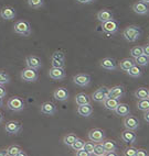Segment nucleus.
I'll list each match as a JSON object with an SVG mask.
<instances>
[{"instance_id": "12", "label": "nucleus", "mask_w": 149, "mask_h": 156, "mask_svg": "<svg viewBox=\"0 0 149 156\" xmlns=\"http://www.w3.org/2000/svg\"><path fill=\"white\" fill-rule=\"evenodd\" d=\"M121 140H123L125 143H127V144H132V143L136 142L137 135H136V133L132 131V130L126 129L125 131L121 132Z\"/></svg>"}, {"instance_id": "7", "label": "nucleus", "mask_w": 149, "mask_h": 156, "mask_svg": "<svg viewBox=\"0 0 149 156\" xmlns=\"http://www.w3.org/2000/svg\"><path fill=\"white\" fill-rule=\"evenodd\" d=\"M123 123H124L125 128L128 129V130H132V131H135V130H137L139 128V120L134 115H130V113L127 114L125 117Z\"/></svg>"}, {"instance_id": "17", "label": "nucleus", "mask_w": 149, "mask_h": 156, "mask_svg": "<svg viewBox=\"0 0 149 156\" xmlns=\"http://www.w3.org/2000/svg\"><path fill=\"white\" fill-rule=\"evenodd\" d=\"M56 111V107L54 103L50 102V101H47V102H43L41 105V112L45 115H53Z\"/></svg>"}, {"instance_id": "9", "label": "nucleus", "mask_w": 149, "mask_h": 156, "mask_svg": "<svg viewBox=\"0 0 149 156\" xmlns=\"http://www.w3.org/2000/svg\"><path fill=\"white\" fill-rule=\"evenodd\" d=\"M73 81L74 84L77 85L80 87H85L91 83V76L88 74H76L73 77Z\"/></svg>"}, {"instance_id": "49", "label": "nucleus", "mask_w": 149, "mask_h": 156, "mask_svg": "<svg viewBox=\"0 0 149 156\" xmlns=\"http://www.w3.org/2000/svg\"><path fill=\"white\" fill-rule=\"evenodd\" d=\"M80 3H90L92 2V1H94V0H77Z\"/></svg>"}, {"instance_id": "6", "label": "nucleus", "mask_w": 149, "mask_h": 156, "mask_svg": "<svg viewBox=\"0 0 149 156\" xmlns=\"http://www.w3.org/2000/svg\"><path fill=\"white\" fill-rule=\"evenodd\" d=\"M108 90L110 88H107L106 86L99 87V89H96L92 95V100L96 101V102H103V101L108 97Z\"/></svg>"}, {"instance_id": "35", "label": "nucleus", "mask_w": 149, "mask_h": 156, "mask_svg": "<svg viewBox=\"0 0 149 156\" xmlns=\"http://www.w3.org/2000/svg\"><path fill=\"white\" fill-rule=\"evenodd\" d=\"M28 5L33 9H39L44 5V0H28Z\"/></svg>"}, {"instance_id": "51", "label": "nucleus", "mask_w": 149, "mask_h": 156, "mask_svg": "<svg viewBox=\"0 0 149 156\" xmlns=\"http://www.w3.org/2000/svg\"><path fill=\"white\" fill-rule=\"evenodd\" d=\"M2 120H3V115H2V113L0 112V123L2 122Z\"/></svg>"}, {"instance_id": "41", "label": "nucleus", "mask_w": 149, "mask_h": 156, "mask_svg": "<svg viewBox=\"0 0 149 156\" xmlns=\"http://www.w3.org/2000/svg\"><path fill=\"white\" fill-rule=\"evenodd\" d=\"M52 67H64V61L60 59H52Z\"/></svg>"}, {"instance_id": "2", "label": "nucleus", "mask_w": 149, "mask_h": 156, "mask_svg": "<svg viewBox=\"0 0 149 156\" xmlns=\"http://www.w3.org/2000/svg\"><path fill=\"white\" fill-rule=\"evenodd\" d=\"M14 32L17 34H20V35L23 36H28L31 33V27H30V23L25 20H19L17 22L14 23L13 25Z\"/></svg>"}, {"instance_id": "39", "label": "nucleus", "mask_w": 149, "mask_h": 156, "mask_svg": "<svg viewBox=\"0 0 149 156\" xmlns=\"http://www.w3.org/2000/svg\"><path fill=\"white\" fill-rule=\"evenodd\" d=\"M51 59H60V61H64L65 59V54L63 53L62 51H55L52 56H51Z\"/></svg>"}, {"instance_id": "20", "label": "nucleus", "mask_w": 149, "mask_h": 156, "mask_svg": "<svg viewBox=\"0 0 149 156\" xmlns=\"http://www.w3.org/2000/svg\"><path fill=\"white\" fill-rule=\"evenodd\" d=\"M114 112L119 117H126L127 114L130 113V108L127 103H118V106L115 108Z\"/></svg>"}, {"instance_id": "13", "label": "nucleus", "mask_w": 149, "mask_h": 156, "mask_svg": "<svg viewBox=\"0 0 149 156\" xmlns=\"http://www.w3.org/2000/svg\"><path fill=\"white\" fill-rule=\"evenodd\" d=\"M25 64L27 66L30 67V68H33V69H39L42 63H41V59L35 55H30V56H27V58H25Z\"/></svg>"}, {"instance_id": "54", "label": "nucleus", "mask_w": 149, "mask_h": 156, "mask_svg": "<svg viewBox=\"0 0 149 156\" xmlns=\"http://www.w3.org/2000/svg\"><path fill=\"white\" fill-rule=\"evenodd\" d=\"M148 98H149V89H148Z\"/></svg>"}, {"instance_id": "45", "label": "nucleus", "mask_w": 149, "mask_h": 156, "mask_svg": "<svg viewBox=\"0 0 149 156\" xmlns=\"http://www.w3.org/2000/svg\"><path fill=\"white\" fill-rule=\"evenodd\" d=\"M143 55H146L149 57V45H145V46H143Z\"/></svg>"}, {"instance_id": "30", "label": "nucleus", "mask_w": 149, "mask_h": 156, "mask_svg": "<svg viewBox=\"0 0 149 156\" xmlns=\"http://www.w3.org/2000/svg\"><path fill=\"white\" fill-rule=\"evenodd\" d=\"M134 95L137 99H146V98H148V89L145 87H140L134 92Z\"/></svg>"}, {"instance_id": "48", "label": "nucleus", "mask_w": 149, "mask_h": 156, "mask_svg": "<svg viewBox=\"0 0 149 156\" xmlns=\"http://www.w3.org/2000/svg\"><path fill=\"white\" fill-rule=\"evenodd\" d=\"M143 119H145V121H146V122L149 123V110H148V111H145V114H143Z\"/></svg>"}, {"instance_id": "18", "label": "nucleus", "mask_w": 149, "mask_h": 156, "mask_svg": "<svg viewBox=\"0 0 149 156\" xmlns=\"http://www.w3.org/2000/svg\"><path fill=\"white\" fill-rule=\"evenodd\" d=\"M0 17L5 20H11L16 17V11L12 7H3L0 10Z\"/></svg>"}, {"instance_id": "29", "label": "nucleus", "mask_w": 149, "mask_h": 156, "mask_svg": "<svg viewBox=\"0 0 149 156\" xmlns=\"http://www.w3.org/2000/svg\"><path fill=\"white\" fill-rule=\"evenodd\" d=\"M105 153H106V150L103 146L102 142L97 143V144L94 145V150H93V155L96 156H105Z\"/></svg>"}, {"instance_id": "10", "label": "nucleus", "mask_w": 149, "mask_h": 156, "mask_svg": "<svg viewBox=\"0 0 149 156\" xmlns=\"http://www.w3.org/2000/svg\"><path fill=\"white\" fill-rule=\"evenodd\" d=\"M125 95V89L123 86H114L110 88L108 90V97L110 98H115V99H121Z\"/></svg>"}, {"instance_id": "3", "label": "nucleus", "mask_w": 149, "mask_h": 156, "mask_svg": "<svg viewBox=\"0 0 149 156\" xmlns=\"http://www.w3.org/2000/svg\"><path fill=\"white\" fill-rule=\"evenodd\" d=\"M7 107H8L9 110L18 112V111L23 110V108H24V102H23V100L20 97L14 96V97H11L8 100V102H7Z\"/></svg>"}, {"instance_id": "27", "label": "nucleus", "mask_w": 149, "mask_h": 156, "mask_svg": "<svg viewBox=\"0 0 149 156\" xmlns=\"http://www.w3.org/2000/svg\"><path fill=\"white\" fill-rule=\"evenodd\" d=\"M132 65H135V62L132 61V59H130V58L121 59V63H119V67H121V69L124 70V72H127V70L129 69Z\"/></svg>"}, {"instance_id": "1", "label": "nucleus", "mask_w": 149, "mask_h": 156, "mask_svg": "<svg viewBox=\"0 0 149 156\" xmlns=\"http://www.w3.org/2000/svg\"><path fill=\"white\" fill-rule=\"evenodd\" d=\"M141 35V31L137 25H129L124 29L123 31V36L128 42H136Z\"/></svg>"}, {"instance_id": "34", "label": "nucleus", "mask_w": 149, "mask_h": 156, "mask_svg": "<svg viewBox=\"0 0 149 156\" xmlns=\"http://www.w3.org/2000/svg\"><path fill=\"white\" fill-rule=\"evenodd\" d=\"M143 46H134V48H130V55L134 57V58H136V57H138V56L143 55Z\"/></svg>"}, {"instance_id": "14", "label": "nucleus", "mask_w": 149, "mask_h": 156, "mask_svg": "<svg viewBox=\"0 0 149 156\" xmlns=\"http://www.w3.org/2000/svg\"><path fill=\"white\" fill-rule=\"evenodd\" d=\"M53 97L58 101H66L69 99V91L64 87H60L53 91Z\"/></svg>"}, {"instance_id": "38", "label": "nucleus", "mask_w": 149, "mask_h": 156, "mask_svg": "<svg viewBox=\"0 0 149 156\" xmlns=\"http://www.w3.org/2000/svg\"><path fill=\"white\" fill-rule=\"evenodd\" d=\"M137 150L138 148L134 147V146H130V147H127L124 150L123 154L126 156H136L137 155Z\"/></svg>"}, {"instance_id": "28", "label": "nucleus", "mask_w": 149, "mask_h": 156, "mask_svg": "<svg viewBox=\"0 0 149 156\" xmlns=\"http://www.w3.org/2000/svg\"><path fill=\"white\" fill-rule=\"evenodd\" d=\"M137 108L138 110L140 111H148L149 110V98H146V99H138L137 102Z\"/></svg>"}, {"instance_id": "21", "label": "nucleus", "mask_w": 149, "mask_h": 156, "mask_svg": "<svg viewBox=\"0 0 149 156\" xmlns=\"http://www.w3.org/2000/svg\"><path fill=\"white\" fill-rule=\"evenodd\" d=\"M77 112L82 117H90L91 114L93 113V107L91 106V103L87 105H81L77 108Z\"/></svg>"}, {"instance_id": "43", "label": "nucleus", "mask_w": 149, "mask_h": 156, "mask_svg": "<svg viewBox=\"0 0 149 156\" xmlns=\"http://www.w3.org/2000/svg\"><path fill=\"white\" fill-rule=\"evenodd\" d=\"M76 155L77 156H90V154L87 153L84 148H81V150L76 151Z\"/></svg>"}, {"instance_id": "5", "label": "nucleus", "mask_w": 149, "mask_h": 156, "mask_svg": "<svg viewBox=\"0 0 149 156\" xmlns=\"http://www.w3.org/2000/svg\"><path fill=\"white\" fill-rule=\"evenodd\" d=\"M38 77H39V75H38L37 69H33L30 67H27L21 72V78L24 81H28V83H33V81L37 80Z\"/></svg>"}, {"instance_id": "52", "label": "nucleus", "mask_w": 149, "mask_h": 156, "mask_svg": "<svg viewBox=\"0 0 149 156\" xmlns=\"http://www.w3.org/2000/svg\"><path fill=\"white\" fill-rule=\"evenodd\" d=\"M2 105H3V100H2V98L0 97V107H2Z\"/></svg>"}, {"instance_id": "16", "label": "nucleus", "mask_w": 149, "mask_h": 156, "mask_svg": "<svg viewBox=\"0 0 149 156\" xmlns=\"http://www.w3.org/2000/svg\"><path fill=\"white\" fill-rule=\"evenodd\" d=\"M132 10L134 12L137 14H140V16H143V14H147L149 11V8L147 6L146 2H143V1H137L132 5Z\"/></svg>"}, {"instance_id": "26", "label": "nucleus", "mask_w": 149, "mask_h": 156, "mask_svg": "<svg viewBox=\"0 0 149 156\" xmlns=\"http://www.w3.org/2000/svg\"><path fill=\"white\" fill-rule=\"evenodd\" d=\"M127 74L129 76H132V77H140L141 76V69H140V66H138V65H132V67H130L129 69L127 70Z\"/></svg>"}, {"instance_id": "19", "label": "nucleus", "mask_w": 149, "mask_h": 156, "mask_svg": "<svg viewBox=\"0 0 149 156\" xmlns=\"http://www.w3.org/2000/svg\"><path fill=\"white\" fill-rule=\"evenodd\" d=\"M101 66L106 70H115L116 68H117V65H116L115 59L110 58V57H106V58L102 59Z\"/></svg>"}, {"instance_id": "36", "label": "nucleus", "mask_w": 149, "mask_h": 156, "mask_svg": "<svg viewBox=\"0 0 149 156\" xmlns=\"http://www.w3.org/2000/svg\"><path fill=\"white\" fill-rule=\"evenodd\" d=\"M84 141L82 139H77L75 140V142L73 143V144L71 145V148L72 150H74V151H79V150H81V148H83V146H84Z\"/></svg>"}, {"instance_id": "53", "label": "nucleus", "mask_w": 149, "mask_h": 156, "mask_svg": "<svg viewBox=\"0 0 149 156\" xmlns=\"http://www.w3.org/2000/svg\"><path fill=\"white\" fill-rule=\"evenodd\" d=\"M143 2H146V3H149V0H141Z\"/></svg>"}, {"instance_id": "42", "label": "nucleus", "mask_w": 149, "mask_h": 156, "mask_svg": "<svg viewBox=\"0 0 149 156\" xmlns=\"http://www.w3.org/2000/svg\"><path fill=\"white\" fill-rule=\"evenodd\" d=\"M136 156H148V152L145 148H138L137 150V155Z\"/></svg>"}, {"instance_id": "23", "label": "nucleus", "mask_w": 149, "mask_h": 156, "mask_svg": "<svg viewBox=\"0 0 149 156\" xmlns=\"http://www.w3.org/2000/svg\"><path fill=\"white\" fill-rule=\"evenodd\" d=\"M75 101H76V103H77L79 106H81V105H87V103H91V101H92V98L87 95V94L80 92V94H77V95H76Z\"/></svg>"}, {"instance_id": "25", "label": "nucleus", "mask_w": 149, "mask_h": 156, "mask_svg": "<svg viewBox=\"0 0 149 156\" xmlns=\"http://www.w3.org/2000/svg\"><path fill=\"white\" fill-rule=\"evenodd\" d=\"M102 144H103V146L105 147L106 152L117 150V144H116V142L113 141V140H103V141H102Z\"/></svg>"}, {"instance_id": "50", "label": "nucleus", "mask_w": 149, "mask_h": 156, "mask_svg": "<svg viewBox=\"0 0 149 156\" xmlns=\"http://www.w3.org/2000/svg\"><path fill=\"white\" fill-rule=\"evenodd\" d=\"M25 156V155H27V153H25V152H23V151L22 150H21V152H20V153H19V155H18V156Z\"/></svg>"}, {"instance_id": "55", "label": "nucleus", "mask_w": 149, "mask_h": 156, "mask_svg": "<svg viewBox=\"0 0 149 156\" xmlns=\"http://www.w3.org/2000/svg\"><path fill=\"white\" fill-rule=\"evenodd\" d=\"M148 41H149V36H148Z\"/></svg>"}, {"instance_id": "15", "label": "nucleus", "mask_w": 149, "mask_h": 156, "mask_svg": "<svg viewBox=\"0 0 149 156\" xmlns=\"http://www.w3.org/2000/svg\"><path fill=\"white\" fill-rule=\"evenodd\" d=\"M5 130L9 134H17L21 130V124L18 121H8L5 126Z\"/></svg>"}, {"instance_id": "33", "label": "nucleus", "mask_w": 149, "mask_h": 156, "mask_svg": "<svg viewBox=\"0 0 149 156\" xmlns=\"http://www.w3.org/2000/svg\"><path fill=\"white\" fill-rule=\"evenodd\" d=\"M7 151H8V155L18 156L20 152H21V147L18 146V145H10V146L7 148Z\"/></svg>"}, {"instance_id": "24", "label": "nucleus", "mask_w": 149, "mask_h": 156, "mask_svg": "<svg viewBox=\"0 0 149 156\" xmlns=\"http://www.w3.org/2000/svg\"><path fill=\"white\" fill-rule=\"evenodd\" d=\"M103 103H104V107L107 109V110L114 111V110H115V108L118 106V103H119V102H118V99L107 97L106 99H105V100L103 101Z\"/></svg>"}, {"instance_id": "4", "label": "nucleus", "mask_w": 149, "mask_h": 156, "mask_svg": "<svg viewBox=\"0 0 149 156\" xmlns=\"http://www.w3.org/2000/svg\"><path fill=\"white\" fill-rule=\"evenodd\" d=\"M87 136H88V140L92 141V142L99 143V142H102L103 140H105V132L103 131L102 129L95 128L88 131Z\"/></svg>"}, {"instance_id": "32", "label": "nucleus", "mask_w": 149, "mask_h": 156, "mask_svg": "<svg viewBox=\"0 0 149 156\" xmlns=\"http://www.w3.org/2000/svg\"><path fill=\"white\" fill-rule=\"evenodd\" d=\"M76 139H77V136H76L75 134L70 133V134H68V135H65V136L63 137V143H64L65 145H68V146H70V147H71V145L75 142Z\"/></svg>"}, {"instance_id": "11", "label": "nucleus", "mask_w": 149, "mask_h": 156, "mask_svg": "<svg viewBox=\"0 0 149 156\" xmlns=\"http://www.w3.org/2000/svg\"><path fill=\"white\" fill-rule=\"evenodd\" d=\"M49 76L54 80H61L65 77V72L63 67H52L49 72Z\"/></svg>"}, {"instance_id": "37", "label": "nucleus", "mask_w": 149, "mask_h": 156, "mask_svg": "<svg viewBox=\"0 0 149 156\" xmlns=\"http://www.w3.org/2000/svg\"><path fill=\"white\" fill-rule=\"evenodd\" d=\"M9 81H10V76H9L6 72L0 70V85L8 84Z\"/></svg>"}, {"instance_id": "22", "label": "nucleus", "mask_w": 149, "mask_h": 156, "mask_svg": "<svg viewBox=\"0 0 149 156\" xmlns=\"http://www.w3.org/2000/svg\"><path fill=\"white\" fill-rule=\"evenodd\" d=\"M97 20H99V22H105V21H108V20H112L113 19V13L110 11V10H107V9H103V10H99L97 12Z\"/></svg>"}, {"instance_id": "8", "label": "nucleus", "mask_w": 149, "mask_h": 156, "mask_svg": "<svg viewBox=\"0 0 149 156\" xmlns=\"http://www.w3.org/2000/svg\"><path fill=\"white\" fill-rule=\"evenodd\" d=\"M102 30L108 34H114L118 31V23L114 19L105 21L102 23Z\"/></svg>"}, {"instance_id": "47", "label": "nucleus", "mask_w": 149, "mask_h": 156, "mask_svg": "<svg viewBox=\"0 0 149 156\" xmlns=\"http://www.w3.org/2000/svg\"><path fill=\"white\" fill-rule=\"evenodd\" d=\"M6 155H8V151H7V148L0 150V156H6Z\"/></svg>"}, {"instance_id": "31", "label": "nucleus", "mask_w": 149, "mask_h": 156, "mask_svg": "<svg viewBox=\"0 0 149 156\" xmlns=\"http://www.w3.org/2000/svg\"><path fill=\"white\" fill-rule=\"evenodd\" d=\"M134 62H135V64L138 65V66H147L149 64V57L143 54V55L136 57Z\"/></svg>"}, {"instance_id": "44", "label": "nucleus", "mask_w": 149, "mask_h": 156, "mask_svg": "<svg viewBox=\"0 0 149 156\" xmlns=\"http://www.w3.org/2000/svg\"><path fill=\"white\" fill-rule=\"evenodd\" d=\"M6 95H7V91H6V89L3 88V86L2 85H0V97L1 98H3V97H6Z\"/></svg>"}, {"instance_id": "46", "label": "nucleus", "mask_w": 149, "mask_h": 156, "mask_svg": "<svg viewBox=\"0 0 149 156\" xmlns=\"http://www.w3.org/2000/svg\"><path fill=\"white\" fill-rule=\"evenodd\" d=\"M105 155L106 156H117V153H116L115 151H110V152H106Z\"/></svg>"}, {"instance_id": "40", "label": "nucleus", "mask_w": 149, "mask_h": 156, "mask_svg": "<svg viewBox=\"0 0 149 156\" xmlns=\"http://www.w3.org/2000/svg\"><path fill=\"white\" fill-rule=\"evenodd\" d=\"M94 143L92 142V141H90V142H85L84 143V146H83V148H84L85 151H86L87 153L90 154V155H93V150H94Z\"/></svg>"}]
</instances>
